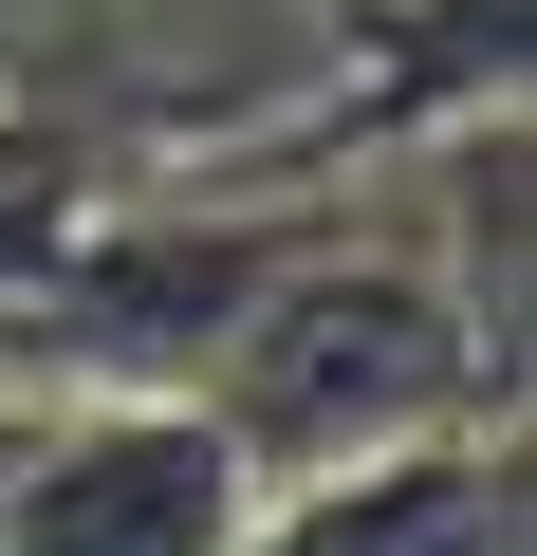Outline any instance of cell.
Masks as SVG:
<instances>
[{"label": "cell", "mask_w": 537, "mask_h": 556, "mask_svg": "<svg viewBox=\"0 0 537 556\" xmlns=\"http://www.w3.org/2000/svg\"><path fill=\"white\" fill-rule=\"evenodd\" d=\"M186 408L241 445L259 501H297V482L463 445V427H500L519 390L482 371V334H463V298L426 278V241H353V223H316L279 278H259V316L204 353Z\"/></svg>", "instance_id": "1"}, {"label": "cell", "mask_w": 537, "mask_h": 556, "mask_svg": "<svg viewBox=\"0 0 537 556\" xmlns=\"http://www.w3.org/2000/svg\"><path fill=\"white\" fill-rule=\"evenodd\" d=\"M259 482L186 390H75L0 445V556H241Z\"/></svg>", "instance_id": "2"}, {"label": "cell", "mask_w": 537, "mask_h": 556, "mask_svg": "<svg viewBox=\"0 0 537 556\" xmlns=\"http://www.w3.org/2000/svg\"><path fill=\"white\" fill-rule=\"evenodd\" d=\"M482 112H519V0H371V38L334 56V93L279 149L297 167H334V149H445Z\"/></svg>", "instance_id": "3"}, {"label": "cell", "mask_w": 537, "mask_h": 556, "mask_svg": "<svg viewBox=\"0 0 537 556\" xmlns=\"http://www.w3.org/2000/svg\"><path fill=\"white\" fill-rule=\"evenodd\" d=\"M259 519H279V556H519V445L463 427V445L297 482V501H259Z\"/></svg>", "instance_id": "4"}]
</instances>
